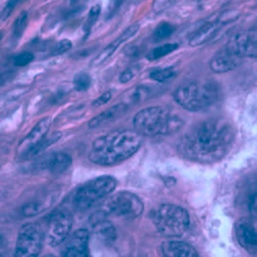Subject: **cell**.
<instances>
[{
	"label": "cell",
	"mask_w": 257,
	"mask_h": 257,
	"mask_svg": "<svg viewBox=\"0 0 257 257\" xmlns=\"http://www.w3.org/2000/svg\"><path fill=\"white\" fill-rule=\"evenodd\" d=\"M233 140V126L225 119L214 118L192 125L183 135L179 148L187 160L212 164L227 155Z\"/></svg>",
	"instance_id": "cell-1"
},
{
	"label": "cell",
	"mask_w": 257,
	"mask_h": 257,
	"mask_svg": "<svg viewBox=\"0 0 257 257\" xmlns=\"http://www.w3.org/2000/svg\"><path fill=\"white\" fill-rule=\"evenodd\" d=\"M143 136L136 130H115L93 141L89 160L99 166H113L133 157L141 147Z\"/></svg>",
	"instance_id": "cell-2"
},
{
	"label": "cell",
	"mask_w": 257,
	"mask_h": 257,
	"mask_svg": "<svg viewBox=\"0 0 257 257\" xmlns=\"http://www.w3.org/2000/svg\"><path fill=\"white\" fill-rule=\"evenodd\" d=\"M133 123L135 130L142 136L157 137L178 131L183 125V120L167 107L153 106L136 113Z\"/></svg>",
	"instance_id": "cell-3"
},
{
	"label": "cell",
	"mask_w": 257,
	"mask_h": 257,
	"mask_svg": "<svg viewBox=\"0 0 257 257\" xmlns=\"http://www.w3.org/2000/svg\"><path fill=\"white\" fill-rule=\"evenodd\" d=\"M173 98L185 110L197 112L208 108L217 101L218 89L212 82H188L174 92Z\"/></svg>",
	"instance_id": "cell-4"
},
{
	"label": "cell",
	"mask_w": 257,
	"mask_h": 257,
	"mask_svg": "<svg viewBox=\"0 0 257 257\" xmlns=\"http://www.w3.org/2000/svg\"><path fill=\"white\" fill-rule=\"evenodd\" d=\"M154 222L157 230L168 238H179L188 229V212L174 204H163L155 212Z\"/></svg>",
	"instance_id": "cell-5"
},
{
	"label": "cell",
	"mask_w": 257,
	"mask_h": 257,
	"mask_svg": "<svg viewBox=\"0 0 257 257\" xmlns=\"http://www.w3.org/2000/svg\"><path fill=\"white\" fill-rule=\"evenodd\" d=\"M143 210V203L136 195L130 191H119L107 198L99 212L107 218L134 220L141 215Z\"/></svg>",
	"instance_id": "cell-6"
},
{
	"label": "cell",
	"mask_w": 257,
	"mask_h": 257,
	"mask_svg": "<svg viewBox=\"0 0 257 257\" xmlns=\"http://www.w3.org/2000/svg\"><path fill=\"white\" fill-rule=\"evenodd\" d=\"M116 187V180L111 176H100L79 186L73 195L75 209L85 211L109 196Z\"/></svg>",
	"instance_id": "cell-7"
},
{
	"label": "cell",
	"mask_w": 257,
	"mask_h": 257,
	"mask_svg": "<svg viewBox=\"0 0 257 257\" xmlns=\"http://www.w3.org/2000/svg\"><path fill=\"white\" fill-rule=\"evenodd\" d=\"M73 224L71 213L64 208L52 212L46 221L45 240L51 247H57L68 239Z\"/></svg>",
	"instance_id": "cell-8"
},
{
	"label": "cell",
	"mask_w": 257,
	"mask_h": 257,
	"mask_svg": "<svg viewBox=\"0 0 257 257\" xmlns=\"http://www.w3.org/2000/svg\"><path fill=\"white\" fill-rule=\"evenodd\" d=\"M45 231L36 223H27L20 228L16 242V257H35L42 249Z\"/></svg>",
	"instance_id": "cell-9"
},
{
	"label": "cell",
	"mask_w": 257,
	"mask_h": 257,
	"mask_svg": "<svg viewBox=\"0 0 257 257\" xmlns=\"http://www.w3.org/2000/svg\"><path fill=\"white\" fill-rule=\"evenodd\" d=\"M51 117H44L40 119L30 131V133L20 142L17 148V155L20 159H31L34 158L36 149L48 136Z\"/></svg>",
	"instance_id": "cell-10"
},
{
	"label": "cell",
	"mask_w": 257,
	"mask_h": 257,
	"mask_svg": "<svg viewBox=\"0 0 257 257\" xmlns=\"http://www.w3.org/2000/svg\"><path fill=\"white\" fill-rule=\"evenodd\" d=\"M239 57L257 58V30H246L234 34L226 46Z\"/></svg>",
	"instance_id": "cell-11"
},
{
	"label": "cell",
	"mask_w": 257,
	"mask_h": 257,
	"mask_svg": "<svg viewBox=\"0 0 257 257\" xmlns=\"http://www.w3.org/2000/svg\"><path fill=\"white\" fill-rule=\"evenodd\" d=\"M90 231L88 229H78L66 240L62 251L64 257H85L89 256Z\"/></svg>",
	"instance_id": "cell-12"
},
{
	"label": "cell",
	"mask_w": 257,
	"mask_h": 257,
	"mask_svg": "<svg viewBox=\"0 0 257 257\" xmlns=\"http://www.w3.org/2000/svg\"><path fill=\"white\" fill-rule=\"evenodd\" d=\"M235 238L249 254H257V230L248 221L242 220L235 225Z\"/></svg>",
	"instance_id": "cell-13"
},
{
	"label": "cell",
	"mask_w": 257,
	"mask_h": 257,
	"mask_svg": "<svg viewBox=\"0 0 257 257\" xmlns=\"http://www.w3.org/2000/svg\"><path fill=\"white\" fill-rule=\"evenodd\" d=\"M139 28H140V26L138 24H134V25L128 27L127 29H125L119 37H117L114 41L111 42L110 45L107 46L103 51H101L97 55V57L92 62V65L93 66H99V65H102V64H104L107 60H108L114 54V52L122 44H124V42H126L128 39L132 38L133 36H135L138 33Z\"/></svg>",
	"instance_id": "cell-14"
},
{
	"label": "cell",
	"mask_w": 257,
	"mask_h": 257,
	"mask_svg": "<svg viewBox=\"0 0 257 257\" xmlns=\"http://www.w3.org/2000/svg\"><path fill=\"white\" fill-rule=\"evenodd\" d=\"M241 62V57L230 52L228 49H224L214 56L210 62L211 69L216 73H225L231 71L237 67Z\"/></svg>",
	"instance_id": "cell-15"
},
{
	"label": "cell",
	"mask_w": 257,
	"mask_h": 257,
	"mask_svg": "<svg viewBox=\"0 0 257 257\" xmlns=\"http://www.w3.org/2000/svg\"><path fill=\"white\" fill-rule=\"evenodd\" d=\"M72 163L71 157L66 153H54L40 161V168L53 174H61L66 171Z\"/></svg>",
	"instance_id": "cell-16"
},
{
	"label": "cell",
	"mask_w": 257,
	"mask_h": 257,
	"mask_svg": "<svg viewBox=\"0 0 257 257\" xmlns=\"http://www.w3.org/2000/svg\"><path fill=\"white\" fill-rule=\"evenodd\" d=\"M224 24H227V22L222 20V18H220V20L216 21V22L206 23L196 33L192 34L189 39V46L199 47L206 44L209 40L215 38V36L218 34L219 30Z\"/></svg>",
	"instance_id": "cell-17"
},
{
	"label": "cell",
	"mask_w": 257,
	"mask_h": 257,
	"mask_svg": "<svg viewBox=\"0 0 257 257\" xmlns=\"http://www.w3.org/2000/svg\"><path fill=\"white\" fill-rule=\"evenodd\" d=\"M94 232L98 235V238L104 242H113L116 238V231L108 218L105 217L103 214L98 212L96 215L91 218Z\"/></svg>",
	"instance_id": "cell-18"
},
{
	"label": "cell",
	"mask_w": 257,
	"mask_h": 257,
	"mask_svg": "<svg viewBox=\"0 0 257 257\" xmlns=\"http://www.w3.org/2000/svg\"><path fill=\"white\" fill-rule=\"evenodd\" d=\"M163 255L166 257H198L197 250L191 245L181 241H167L162 245Z\"/></svg>",
	"instance_id": "cell-19"
},
{
	"label": "cell",
	"mask_w": 257,
	"mask_h": 257,
	"mask_svg": "<svg viewBox=\"0 0 257 257\" xmlns=\"http://www.w3.org/2000/svg\"><path fill=\"white\" fill-rule=\"evenodd\" d=\"M126 108H127V105L125 103L124 104H116V105L110 107V108L104 110L103 112H101L98 115H96L95 117H93L89 122V127L95 128L102 124H105L107 122H110V121L114 120L115 118H117L118 116L123 114L124 111L126 110Z\"/></svg>",
	"instance_id": "cell-20"
},
{
	"label": "cell",
	"mask_w": 257,
	"mask_h": 257,
	"mask_svg": "<svg viewBox=\"0 0 257 257\" xmlns=\"http://www.w3.org/2000/svg\"><path fill=\"white\" fill-rule=\"evenodd\" d=\"M149 94V90L145 87H136L134 89H132L131 91H128L126 94V98H125V104L130 105V104H137L140 103L142 101H144L146 98H148Z\"/></svg>",
	"instance_id": "cell-21"
},
{
	"label": "cell",
	"mask_w": 257,
	"mask_h": 257,
	"mask_svg": "<svg viewBox=\"0 0 257 257\" xmlns=\"http://www.w3.org/2000/svg\"><path fill=\"white\" fill-rule=\"evenodd\" d=\"M179 46L178 44H166L163 45L161 47H158L156 49H154L151 53L147 55V59L149 61H156L159 60L161 58L166 57L167 55L175 52L176 50H178Z\"/></svg>",
	"instance_id": "cell-22"
},
{
	"label": "cell",
	"mask_w": 257,
	"mask_h": 257,
	"mask_svg": "<svg viewBox=\"0 0 257 257\" xmlns=\"http://www.w3.org/2000/svg\"><path fill=\"white\" fill-rule=\"evenodd\" d=\"M176 74H177V71L174 67H166V68L152 71L149 77H151L155 81L164 82V81L174 78L176 76Z\"/></svg>",
	"instance_id": "cell-23"
},
{
	"label": "cell",
	"mask_w": 257,
	"mask_h": 257,
	"mask_svg": "<svg viewBox=\"0 0 257 257\" xmlns=\"http://www.w3.org/2000/svg\"><path fill=\"white\" fill-rule=\"evenodd\" d=\"M27 22H28V14L27 12H23L19 17L16 19L15 23H14V28H13V37L15 39H19L22 37L26 27H27Z\"/></svg>",
	"instance_id": "cell-24"
},
{
	"label": "cell",
	"mask_w": 257,
	"mask_h": 257,
	"mask_svg": "<svg viewBox=\"0 0 257 257\" xmlns=\"http://www.w3.org/2000/svg\"><path fill=\"white\" fill-rule=\"evenodd\" d=\"M91 84H92V78L88 73L85 72H80L76 74L73 78V87L78 92H84L89 90Z\"/></svg>",
	"instance_id": "cell-25"
},
{
	"label": "cell",
	"mask_w": 257,
	"mask_h": 257,
	"mask_svg": "<svg viewBox=\"0 0 257 257\" xmlns=\"http://www.w3.org/2000/svg\"><path fill=\"white\" fill-rule=\"evenodd\" d=\"M100 13H101L100 5H96V6L91 8V10L89 12L88 19H87V22H85V25H84V32L85 33H89L92 30L93 26L96 24L97 20L100 16Z\"/></svg>",
	"instance_id": "cell-26"
},
{
	"label": "cell",
	"mask_w": 257,
	"mask_h": 257,
	"mask_svg": "<svg viewBox=\"0 0 257 257\" xmlns=\"http://www.w3.org/2000/svg\"><path fill=\"white\" fill-rule=\"evenodd\" d=\"M174 32V27L170 23L163 22L161 23L155 30V38L157 40H163L169 36H171Z\"/></svg>",
	"instance_id": "cell-27"
},
{
	"label": "cell",
	"mask_w": 257,
	"mask_h": 257,
	"mask_svg": "<svg viewBox=\"0 0 257 257\" xmlns=\"http://www.w3.org/2000/svg\"><path fill=\"white\" fill-rule=\"evenodd\" d=\"M248 210L251 216L257 220V181L251 188L248 198Z\"/></svg>",
	"instance_id": "cell-28"
},
{
	"label": "cell",
	"mask_w": 257,
	"mask_h": 257,
	"mask_svg": "<svg viewBox=\"0 0 257 257\" xmlns=\"http://www.w3.org/2000/svg\"><path fill=\"white\" fill-rule=\"evenodd\" d=\"M45 209H47V205H45V203H31L23 207L22 213L24 216L31 217L41 213Z\"/></svg>",
	"instance_id": "cell-29"
},
{
	"label": "cell",
	"mask_w": 257,
	"mask_h": 257,
	"mask_svg": "<svg viewBox=\"0 0 257 257\" xmlns=\"http://www.w3.org/2000/svg\"><path fill=\"white\" fill-rule=\"evenodd\" d=\"M33 60H34V55L32 53L24 52V53H21V54L15 56L14 64L16 66L22 67V66L28 65V64H30Z\"/></svg>",
	"instance_id": "cell-30"
},
{
	"label": "cell",
	"mask_w": 257,
	"mask_h": 257,
	"mask_svg": "<svg viewBox=\"0 0 257 257\" xmlns=\"http://www.w3.org/2000/svg\"><path fill=\"white\" fill-rule=\"evenodd\" d=\"M71 48H72V42L68 39H63V40L59 41L58 44L54 47L53 55L58 56V55L64 54V53L68 52L69 50H71Z\"/></svg>",
	"instance_id": "cell-31"
},
{
	"label": "cell",
	"mask_w": 257,
	"mask_h": 257,
	"mask_svg": "<svg viewBox=\"0 0 257 257\" xmlns=\"http://www.w3.org/2000/svg\"><path fill=\"white\" fill-rule=\"evenodd\" d=\"M20 2L21 0H9L2 13V21H6L12 15V13L15 11L16 7L20 4Z\"/></svg>",
	"instance_id": "cell-32"
},
{
	"label": "cell",
	"mask_w": 257,
	"mask_h": 257,
	"mask_svg": "<svg viewBox=\"0 0 257 257\" xmlns=\"http://www.w3.org/2000/svg\"><path fill=\"white\" fill-rule=\"evenodd\" d=\"M137 68H128L124 70L119 76V81L121 83H126L128 81H131L137 75Z\"/></svg>",
	"instance_id": "cell-33"
},
{
	"label": "cell",
	"mask_w": 257,
	"mask_h": 257,
	"mask_svg": "<svg viewBox=\"0 0 257 257\" xmlns=\"http://www.w3.org/2000/svg\"><path fill=\"white\" fill-rule=\"evenodd\" d=\"M112 97V93L111 92H105L104 94H102L101 96H99L95 101H94V105L96 106H101V105H104L106 104L107 102H108Z\"/></svg>",
	"instance_id": "cell-34"
},
{
	"label": "cell",
	"mask_w": 257,
	"mask_h": 257,
	"mask_svg": "<svg viewBox=\"0 0 257 257\" xmlns=\"http://www.w3.org/2000/svg\"><path fill=\"white\" fill-rule=\"evenodd\" d=\"M71 2H72V4H75V3H78L79 0H71Z\"/></svg>",
	"instance_id": "cell-35"
}]
</instances>
